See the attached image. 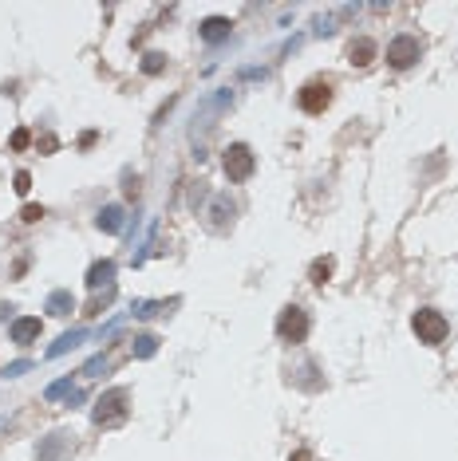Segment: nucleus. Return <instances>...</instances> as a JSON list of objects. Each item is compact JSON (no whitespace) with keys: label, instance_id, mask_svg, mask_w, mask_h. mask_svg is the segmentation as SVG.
Listing matches in <instances>:
<instances>
[{"label":"nucleus","instance_id":"f257e3e1","mask_svg":"<svg viewBox=\"0 0 458 461\" xmlns=\"http://www.w3.org/2000/svg\"><path fill=\"white\" fill-rule=\"evenodd\" d=\"M411 327H415V335L423 343H443L446 340V315L435 312V308H423V312H415V320H411Z\"/></svg>","mask_w":458,"mask_h":461},{"label":"nucleus","instance_id":"f03ea898","mask_svg":"<svg viewBox=\"0 0 458 461\" xmlns=\"http://www.w3.org/2000/svg\"><path fill=\"white\" fill-rule=\"evenodd\" d=\"M419 55H423V43L415 40V36H395V40L388 43V63L391 68H411Z\"/></svg>","mask_w":458,"mask_h":461},{"label":"nucleus","instance_id":"7ed1b4c3","mask_svg":"<svg viewBox=\"0 0 458 461\" xmlns=\"http://www.w3.org/2000/svg\"><path fill=\"white\" fill-rule=\"evenodd\" d=\"M277 335L285 343H300L308 335V315L300 312V308H285L277 320Z\"/></svg>","mask_w":458,"mask_h":461},{"label":"nucleus","instance_id":"20e7f679","mask_svg":"<svg viewBox=\"0 0 458 461\" xmlns=\"http://www.w3.org/2000/svg\"><path fill=\"white\" fill-rule=\"evenodd\" d=\"M123 402H126V391H107L95 402V422H99V426H115V422H123V414H126Z\"/></svg>","mask_w":458,"mask_h":461},{"label":"nucleus","instance_id":"39448f33","mask_svg":"<svg viewBox=\"0 0 458 461\" xmlns=\"http://www.w3.org/2000/svg\"><path fill=\"white\" fill-rule=\"evenodd\" d=\"M253 154H249V146H241V142H237V146H229L225 150V177H229V182H245V177L253 174Z\"/></svg>","mask_w":458,"mask_h":461},{"label":"nucleus","instance_id":"423d86ee","mask_svg":"<svg viewBox=\"0 0 458 461\" xmlns=\"http://www.w3.org/2000/svg\"><path fill=\"white\" fill-rule=\"evenodd\" d=\"M332 103V83H320V79H312V83H305L300 87V110H308V115H320V110Z\"/></svg>","mask_w":458,"mask_h":461},{"label":"nucleus","instance_id":"0eeeda50","mask_svg":"<svg viewBox=\"0 0 458 461\" xmlns=\"http://www.w3.org/2000/svg\"><path fill=\"white\" fill-rule=\"evenodd\" d=\"M36 335H40V320H36V315H28V320H16V324H12V340L16 343H32Z\"/></svg>","mask_w":458,"mask_h":461},{"label":"nucleus","instance_id":"6e6552de","mask_svg":"<svg viewBox=\"0 0 458 461\" xmlns=\"http://www.w3.org/2000/svg\"><path fill=\"white\" fill-rule=\"evenodd\" d=\"M111 276H115V264L111 260H99V264H91V272H87V288L111 284Z\"/></svg>","mask_w":458,"mask_h":461},{"label":"nucleus","instance_id":"1a4fd4ad","mask_svg":"<svg viewBox=\"0 0 458 461\" xmlns=\"http://www.w3.org/2000/svg\"><path fill=\"white\" fill-rule=\"evenodd\" d=\"M347 55H352V63H356V68H368V63L375 59V43L372 40H356L352 48H347Z\"/></svg>","mask_w":458,"mask_h":461},{"label":"nucleus","instance_id":"9d476101","mask_svg":"<svg viewBox=\"0 0 458 461\" xmlns=\"http://www.w3.org/2000/svg\"><path fill=\"white\" fill-rule=\"evenodd\" d=\"M229 20H222V16H213V20H206V24H202V36H206L209 43H218V40H225V36H229Z\"/></svg>","mask_w":458,"mask_h":461},{"label":"nucleus","instance_id":"9b49d317","mask_svg":"<svg viewBox=\"0 0 458 461\" xmlns=\"http://www.w3.org/2000/svg\"><path fill=\"white\" fill-rule=\"evenodd\" d=\"M99 229H107V233L123 229V213H119V205H107V209L99 213Z\"/></svg>","mask_w":458,"mask_h":461},{"label":"nucleus","instance_id":"f8f14e48","mask_svg":"<svg viewBox=\"0 0 458 461\" xmlns=\"http://www.w3.org/2000/svg\"><path fill=\"white\" fill-rule=\"evenodd\" d=\"M308 276H312V284H328V276H332V260H316V264L308 268Z\"/></svg>","mask_w":458,"mask_h":461},{"label":"nucleus","instance_id":"ddd939ff","mask_svg":"<svg viewBox=\"0 0 458 461\" xmlns=\"http://www.w3.org/2000/svg\"><path fill=\"white\" fill-rule=\"evenodd\" d=\"M48 312H52V315H68L71 312V296H68V292H56V296L48 300Z\"/></svg>","mask_w":458,"mask_h":461},{"label":"nucleus","instance_id":"4468645a","mask_svg":"<svg viewBox=\"0 0 458 461\" xmlns=\"http://www.w3.org/2000/svg\"><path fill=\"white\" fill-rule=\"evenodd\" d=\"M79 340H84V331H71V335H64V340H59L56 347H52V355H64V351H68V347H75V343H79Z\"/></svg>","mask_w":458,"mask_h":461},{"label":"nucleus","instance_id":"2eb2a0df","mask_svg":"<svg viewBox=\"0 0 458 461\" xmlns=\"http://www.w3.org/2000/svg\"><path fill=\"white\" fill-rule=\"evenodd\" d=\"M142 71H146V75H158V71H162V55H146V63H142Z\"/></svg>","mask_w":458,"mask_h":461},{"label":"nucleus","instance_id":"dca6fc26","mask_svg":"<svg viewBox=\"0 0 458 461\" xmlns=\"http://www.w3.org/2000/svg\"><path fill=\"white\" fill-rule=\"evenodd\" d=\"M40 217H44V209H40V205H24V221H28V225H36Z\"/></svg>","mask_w":458,"mask_h":461},{"label":"nucleus","instance_id":"f3484780","mask_svg":"<svg viewBox=\"0 0 458 461\" xmlns=\"http://www.w3.org/2000/svg\"><path fill=\"white\" fill-rule=\"evenodd\" d=\"M135 343H139V347H135L139 355H154V335H142V340H135Z\"/></svg>","mask_w":458,"mask_h":461},{"label":"nucleus","instance_id":"a211bd4d","mask_svg":"<svg viewBox=\"0 0 458 461\" xmlns=\"http://www.w3.org/2000/svg\"><path fill=\"white\" fill-rule=\"evenodd\" d=\"M28 186H32V177L20 170V174H16V193H28Z\"/></svg>","mask_w":458,"mask_h":461},{"label":"nucleus","instance_id":"6ab92c4d","mask_svg":"<svg viewBox=\"0 0 458 461\" xmlns=\"http://www.w3.org/2000/svg\"><path fill=\"white\" fill-rule=\"evenodd\" d=\"M12 146H16V150L28 146V130H16V135H12Z\"/></svg>","mask_w":458,"mask_h":461},{"label":"nucleus","instance_id":"aec40b11","mask_svg":"<svg viewBox=\"0 0 458 461\" xmlns=\"http://www.w3.org/2000/svg\"><path fill=\"white\" fill-rule=\"evenodd\" d=\"M292 461H312V458H308V449H300V453H292Z\"/></svg>","mask_w":458,"mask_h":461}]
</instances>
